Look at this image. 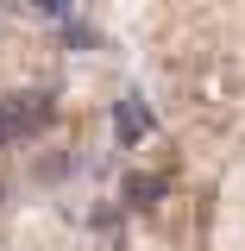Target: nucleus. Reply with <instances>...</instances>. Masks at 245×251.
Returning a JSON list of instances; mask_svg holds the SVG:
<instances>
[{
  "label": "nucleus",
  "mask_w": 245,
  "mask_h": 251,
  "mask_svg": "<svg viewBox=\"0 0 245 251\" xmlns=\"http://www.w3.org/2000/svg\"><path fill=\"white\" fill-rule=\"evenodd\" d=\"M44 120H51V94H13V100H0V145L38 132Z\"/></svg>",
  "instance_id": "1"
},
{
  "label": "nucleus",
  "mask_w": 245,
  "mask_h": 251,
  "mask_svg": "<svg viewBox=\"0 0 245 251\" xmlns=\"http://www.w3.org/2000/svg\"><path fill=\"white\" fill-rule=\"evenodd\" d=\"M113 126H120V145H132V138L145 132V107H138V94H126L120 107H113Z\"/></svg>",
  "instance_id": "2"
}]
</instances>
